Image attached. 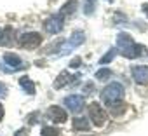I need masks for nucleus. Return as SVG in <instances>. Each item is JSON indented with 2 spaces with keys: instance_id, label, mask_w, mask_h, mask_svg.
<instances>
[{
  "instance_id": "12",
  "label": "nucleus",
  "mask_w": 148,
  "mask_h": 136,
  "mask_svg": "<svg viewBox=\"0 0 148 136\" xmlns=\"http://www.w3.org/2000/svg\"><path fill=\"white\" fill-rule=\"evenodd\" d=\"M91 127V122L84 117H75L73 119V129L75 131H89Z\"/></svg>"
},
{
  "instance_id": "14",
  "label": "nucleus",
  "mask_w": 148,
  "mask_h": 136,
  "mask_svg": "<svg viewBox=\"0 0 148 136\" xmlns=\"http://www.w3.org/2000/svg\"><path fill=\"white\" fill-rule=\"evenodd\" d=\"M12 35H14V30L11 26H7L4 30V33H0V45H7L12 42Z\"/></svg>"
},
{
  "instance_id": "23",
  "label": "nucleus",
  "mask_w": 148,
  "mask_h": 136,
  "mask_svg": "<svg viewBox=\"0 0 148 136\" xmlns=\"http://www.w3.org/2000/svg\"><path fill=\"white\" fill-rule=\"evenodd\" d=\"M5 93H7V87H5V84H2V82H0V98H2V96H5Z\"/></svg>"
},
{
  "instance_id": "13",
  "label": "nucleus",
  "mask_w": 148,
  "mask_h": 136,
  "mask_svg": "<svg viewBox=\"0 0 148 136\" xmlns=\"http://www.w3.org/2000/svg\"><path fill=\"white\" fill-rule=\"evenodd\" d=\"M19 86L23 87V91L26 94H35V84L30 77H21L19 79Z\"/></svg>"
},
{
  "instance_id": "17",
  "label": "nucleus",
  "mask_w": 148,
  "mask_h": 136,
  "mask_svg": "<svg viewBox=\"0 0 148 136\" xmlns=\"http://www.w3.org/2000/svg\"><path fill=\"white\" fill-rule=\"evenodd\" d=\"M98 80H106V79H110L112 77V72L108 70V68H101V70H98L96 72V75H94Z\"/></svg>"
},
{
  "instance_id": "3",
  "label": "nucleus",
  "mask_w": 148,
  "mask_h": 136,
  "mask_svg": "<svg viewBox=\"0 0 148 136\" xmlns=\"http://www.w3.org/2000/svg\"><path fill=\"white\" fill-rule=\"evenodd\" d=\"M25 66V63L21 61V58L14 52H5L4 58H2V65H0V68H2L4 72L7 73H12V72H18L21 70V68Z\"/></svg>"
},
{
  "instance_id": "26",
  "label": "nucleus",
  "mask_w": 148,
  "mask_h": 136,
  "mask_svg": "<svg viewBox=\"0 0 148 136\" xmlns=\"http://www.w3.org/2000/svg\"><path fill=\"white\" fill-rule=\"evenodd\" d=\"M106 2H113V0H106Z\"/></svg>"
},
{
  "instance_id": "16",
  "label": "nucleus",
  "mask_w": 148,
  "mask_h": 136,
  "mask_svg": "<svg viewBox=\"0 0 148 136\" xmlns=\"http://www.w3.org/2000/svg\"><path fill=\"white\" fill-rule=\"evenodd\" d=\"M96 9V0H84V14L91 16Z\"/></svg>"
},
{
  "instance_id": "22",
  "label": "nucleus",
  "mask_w": 148,
  "mask_h": 136,
  "mask_svg": "<svg viewBox=\"0 0 148 136\" xmlns=\"http://www.w3.org/2000/svg\"><path fill=\"white\" fill-rule=\"evenodd\" d=\"M14 136H28V129H18Z\"/></svg>"
},
{
  "instance_id": "9",
  "label": "nucleus",
  "mask_w": 148,
  "mask_h": 136,
  "mask_svg": "<svg viewBox=\"0 0 148 136\" xmlns=\"http://www.w3.org/2000/svg\"><path fill=\"white\" fill-rule=\"evenodd\" d=\"M47 115H49V119H51L52 122H56V124H64V122L68 120V115H66V112H64L61 106H56V105L49 106V110H47Z\"/></svg>"
},
{
  "instance_id": "11",
  "label": "nucleus",
  "mask_w": 148,
  "mask_h": 136,
  "mask_svg": "<svg viewBox=\"0 0 148 136\" xmlns=\"http://www.w3.org/2000/svg\"><path fill=\"white\" fill-rule=\"evenodd\" d=\"M71 79H77V77H71L68 72H61V73L58 75V79L54 80V87H56V89H61V87L68 86V84L71 82Z\"/></svg>"
},
{
  "instance_id": "2",
  "label": "nucleus",
  "mask_w": 148,
  "mask_h": 136,
  "mask_svg": "<svg viewBox=\"0 0 148 136\" xmlns=\"http://www.w3.org/2000/svg\"><path fill=\"white\" fill-rule=\"evenodd\" d=\"M122 98H124V86L119 84V82L108 84V86L103 89V93H101V100H103L108 106H113V105L119 103Z\"/></svg>"
},
{
  "instance_id": "21",
  "label": "nucleus",
  "mask_w": 148,
  "mask_h": 136,
  "mask_svg": "<svg viewBox=\"0 0 148 136\" xmlns=\"http://www.w3.org/2000/svg\"><path fill=\"white\" fill-rule=\"evenodd\" d=\"M80 63H82V59H80V58H73V59H71V63H70V66H71V68H79V66H80Z\"/></svg>"
},
{
  "instance_id": "25",
  "label": "nucleus",
  "mask_w": 148,
  "mask_h": 136,
  "mask_svg": "<svg viewBox=\"0 0 148 136\" xmlns=\"http://www.w3.org/2000/svg\"><path fill=\"white\" fill-rule=\"evenodd\" d=\"M143 11H145V14L148 16V4H145V5H143Z\"/></svg>"
},
{
  "instance_id": "18",
  "label": "nucleus",
  "mask_w": 148,
  "mask_h": 136,
  "mask_svg": "<svg viewBox=\"0 0 148 136\" xmlns=\"http://www.w3.org/2000/svg\"><path fill=\"white\" fill-rule=\"evenodd\" d=\"M115 54H117V49H110V51H108L101 59H99V65H106V63H110V61L115 58Z\"/></svg>"
},
{
  "instance_id": "1",
  "label": "nucleus",
  "mask_w": 148,
  "mask_h": 136,
  "mask_svg": "<svg viewBox=\"0 0 148 136\" xmlns=\"http://www.w3.org/2000/svg\"><path fill=\"white\" fill-rule=\"evenodd\" d=\"M117 45L120 49V54L127 59H134V58H139L146 52V47L141 45V44H136L134 38L129 35V33H119L117 35Z\"/></svg>"
},
{
  "instance_id": "5",
  "label": "nucleus",
  "mask_w": 148,
  "mask_h": 136,
  "mask_svg": "<svg viewBox=\"0 0 148 136\" xmlns=\"http://www.w3.org/2000/svg\"><path fill=\"white\" fill-rule=\"evenodd\" d=\"M89 115H91L94 126H98V127L105 126V122H106V113H105V110H103L98 103H91V105H89Z\"/></svg>"
},
{
  "instance_id": "15",
  "label": "nucleus",
  "mask_w": 148,
  "mask_h": 136,
  "mask_svg": "<svg viewBox=\"0 0 148 136\" xmlns=\"http://www.w3.org/2000/svg\"><path fill=\"white\" fill-rule=\"evenodd\" d=\"M75 9H77V0H68L61 9V16H70L75 12Z\"/></svg>"
},
{
  "instance_id": "24",
  "label": "nucleus",
  "mask_w": 148,
  "mask_h": 136,
  "mask_svg": "<svg viewBox=\"0 0 148 136\" xmlns=\"http://www.w3.org/2000/svg\"><path fill=\"white\" fill-rule=\"evenodd\" d=\"M2 119H4V106L0 103V122H2Z\"/></svg>"
},
{
  "instance_id": "20",
  "label": "nucleus",
  "mask_w": 148,
  "mask_h": 136,
  "mask_svg": "<svg viewBox=\"0 0 148 136\" xmlns=\"http://www.w3.org/2000/svg\"><path fill=\"white\" fill-rule=\"evenodd\" d=\"M37 119H38V113H37V112H33V113L26 115V120H28V124H35V122H37Z\"/></svg>"
},
{
  "instance_id": "4",
  "label": "nucleus",
  "mask_w": 148,
  "mask_h": 136,
  "mask_svg": "<svg viewBox=\"0 0 148 136\" xmlns=\"http://www.w3.org/2000/svg\"><path fill=\"white\" fill-rule=\"evenodd\" d=\"M42 44V35L37 32H28L25 35H21L19 38V45L23 49H37Z\"/></svg>"
},
{
  "instance_id": "19",
  "label": "nucleus",
  "mask_w": 148,
  "mask_h": 136,
  "mask_svg": "<svg viewBox=\"0 0 148 136\" xmlns=\"http://www.w3.org/2000/svg\"><path fill=\"white\" fill-rule=\"evenodd\" d=\"M58 134H61L58 127H49V126L42 127V136H58Z\"/></svg>"
},
{
  "instance_id": "8",
  "label": "nucleus",
  "mask_w": 148,
  "mask_h": 136,
  "mask_svg": "<svg viewBox=\"0 0 148 136\" xmlns=\"http://www.w3.org/2000/svg\"><path fill=\"white\" fill-rule=\"evenodd\" d=\"M64 106H66L70 112L77 113V112H80V110L84 108V98L79 96V94H70V96L64 98Z\"/></svg>"
},
{
  "instance_id": "10",
  "label": "nucleus",
  "mask_w": 148,
  "mask_h": 136,
  "mask_svg": "<svg viewBox=\"0 0 148 136\" xmlns=\"http://www.w3.org/2000/svg\"><path fill=\"white\" fill-rule=\"evenodd\" d=\"M132 77L138 84H148V66H134L132 68Z\"/></svg>"
},
{
  "instance_id": "7",
  "label": "nucleus",
  "mask_w": 148,
  "mask_h": 136,
  "mask_svg": "<svg viewBox=\"0 0 148 136\" xmlns=\"http://www.w3.org/2000/svg\"><path fill=\"white\" fill-rule=\"evenodd\" d=\"M84 40H86V33H84V32H75V33H73V35L68 38L66 45H63L61 54H68V52H71V49H75V47L82 45Z\"/></svg>"
},
{
  "instance_id": "6",
  "label": "nucleus",
  "mask_w": 148,
  "mask_h": 136,
  "mask_svg": "<svg viewBox=\"0 0 148 136\" xmlns=\"http://www.w3.org/2000/svg\"><path fill=\"white\" fill-rule=\"evenodd\" d=\"M44 28H45V32L51 33V35L59 33V32L63 30V16H61V14H56V16L47 18L45 23H44Z\"/></svg>"
}]
</instances>
